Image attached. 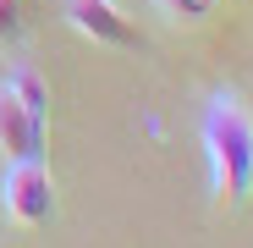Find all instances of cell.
<instances>
[{"label":"cell","mask_w":253,"mask_h":248,"mask_svg":"<svg viewBox=\"0 0 253 248\" xmlns=\"http://www.w3.org/2000/svg\"><path fill=\"white\" fill-rule=\"evenodd\" d=\"M6 89L28 105V116L39 121V127H50V83L39 77L33 66H11V72H6Z\"/></svg>","instance_id":"obj_5"},{"label":"cell","mask_w":253,"mask_h":248,"mask_svg":"<svg viewBox=\"0 0 253 248\" xmlns=\"http://www.w3.org/2000/svg\"><path fill=\"white\" fill-rule=\"evenodd\" d=\"M66 22H72V33L94 39V45H116V50L138 45V28L116 0H66Z\"/></svg>","instance_id":"obj_3"},{"label":"cell","mask_w":253,"mask_h":248,"mask_svg":"<svg viewBox=\"0 0 253 248\" xmlns=\"http://www.w3.org/2000/svg\"><path fill=\"white\" fill-rule=\"evenodd\" d=\"M204 160H209V188H215L220 204H248L253 193V110L220 89V94H209L204 105Z\"/></svg>","instance_id":"obj_1"},{"label":"cell","mask_w":253,"mask_h":248,"mask_svg":"<svg viewBox=\"0 0 253 248\" xmlns=\"http://www.w3.org/2000/svg\"><path fill=\"white\" fill-rule=\"evenodd\" d=\"M44 133L39 121L28 116V105L0 83V160H22V154H44Z\"/></svg>","instance_id":"obj_4"},{"label":"cell","mask_w":253,"mask_h":248,"mask_svg":"<svg viewBox=\"0 0 253 248\" xmlns=\"http://www.w3.org/2000/svg\"><path fill=\"white\" fill-rule=\"evenodd\" d=\"M0 204H6V215L17 226H50L55 221V182H50L44 154L6 160V171H0Z\"/></svg>","instance_id":"obj_2"},{"label":"cell","mask_w":253,"mask_h":248,"mask_svg":"<svg viewBox=\"0 0 253 248\" xmlns=\"http://www.w3.org/2000/svg\"><path fill=\"white\" fill-rule=\"evenodd\" d=\"M215 6H220V0H160V11H171L176 22H204Z\"/></svg>","instance_id":"obj_7"},{"label":"cell","mask_w":253,"mask_h":248,"mask_svg":"<svg viewBox=\"0 0 253 248\" xmlns=\"http://www.w3.org/2000/svg\"><path fill=\"white\" fill-rule=\"evenodd\" d=\"M28 39V11L22 0H0V50H17Z\"/></svg>","instance_id":"obj_6"}]
</instances>
